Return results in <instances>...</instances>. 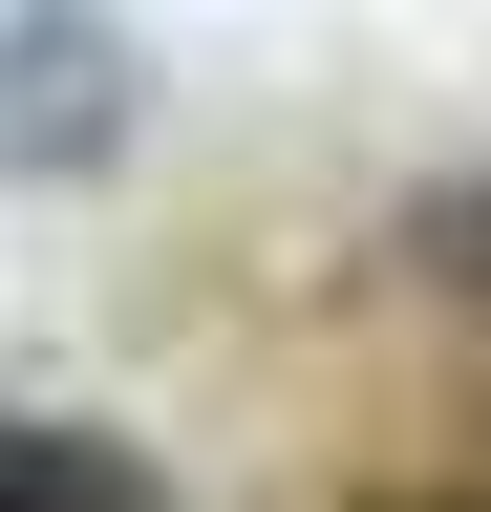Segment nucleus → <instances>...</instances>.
Here are the masks:
<instances>
[{"mask_svg":"<svg viewBox=\"0 0 491 512\" xmlns=\"http://www.w3.org/2000/svg\"><path fill=\"white\" fill-rule=\"evenodd\" d=\"M0 150H22V171L107 150V43H86V22H43V43H22V86H0Z\"/></svg>","mask_w":491,"mask_h":512,"instance_id":"f03ea898","label":"nucleus"},{"mask_svg":"<svg viewBox=\"0 0 491 512\" xmlns=\"http://www.w3.org/2000/svg\"><path fill=\"white\" fill-rule=\"evenodd\" d=\"M406 278H449V299H491V171H449V192L406 214Z\"/></svg>","mask_w":491,"mask_h":512,"instance_id":"7ed1b4c3","label":"nucleus"},{"mask_svg":"<svg viewBox=\"0 0 491 512\" xmlns=\"http://www.w3.org/2000/svg\"><path fill=\"white\" fill-rule=\"evenodd\" d=\"M0 512H171V491H150V448H107V427H43V406H0Z\"/></svg>","mask_w":491,"mask_h":512,"instance_id":"f257e3e1","label":"nucleus"}]
</instances>
